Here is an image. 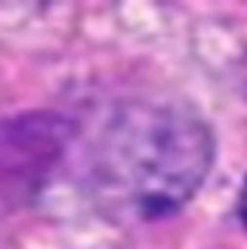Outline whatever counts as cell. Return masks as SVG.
Returning <instances> with one entry per match:
<instances>
[{
    "instance_id": "cell-1",
    "label": "cell",
    "mask_w": 247,
    "mask_h": 249,
    "mask_svg": "<svg viewBox=\"0 0 247 249\" xmlns=\"http://www.w3.org/2000/svg\"><path fill=\"white\" fill-rule=\"evenodd\" d=\"M210 162V141L194 117L175 111H149L136 124L122 130V143L114 154L120 183L128 199L144 215H162L202 183Z\"/></svg>"
},
{
    "instance_id": "cell-2",
    "label": "cell",
    "mask_w": 247,
    "mask_h": 249,
    "mask_svg": "<svg viewBox=\"0 0 247 249\" xmlns=\"http://www.w3.org/2000/svg\"><path fill=\"white\" fill-rule=\"evenodd\" d=\"M239 215H242V223L247 225V180L242 188V196H239Z\"/></svg>"
}]
</instances>
